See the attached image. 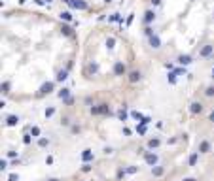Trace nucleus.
Segmentation results:
<instances>
[{"label": "nucleus", "instance_id": "1", "mask_svg": "<svg viewBox=\"0 0 214 181\" xmlns=\"http://www.w3.org/2000/svg\"><path fill=\"white\" fill-rule=\"evenodd\" d=\"M63 2L68 4V8H72V9H87L85 0H63Z\"/></svg>", "mask_w": 214, "mask_h": 181}, {"label": "nucleus", "instance_id": "2", "mask_svg": "<svg viewBox=\"0 0 214 181\" xmlns=\"http://www.w3.org/2000/svg\"><path fill=\"white\" fill-rule=\"evenodd\" d=\"M53 89H55V83H53V81H46V83H44V85L40 87V91H38V96L49 94V92L53 91Z\"/></svg>", "mask_w": 214, "mask_h": 181}, {"label": "nucleus", "instance_id": "3", "mask_svg": "<svg viewBox=\"0 0 214 181\" xmlns=\"http://www.w3.org/2000/svg\"><path fill=\"white\" fill-rule=\"evenodd\" d=\"M127 77H129V81H131V83H137V81L142 79V72H140V70H131Z\"/></svg>", "mask_w": 214, "mask_h": 181}, {"label": "nucleus", "instance_id": "4", "mask_svg": "<svg viewBox=\"0 0 214 181\" xmlns=\"http://www.w3.org/2000/svg\"><path fill=\"white\" fill-rule=\"evenodd\" d=\"M148 44L152 45L154 49H159V47H161V40H159V36H155V34H154L152 38H148Z\"/></svg>", "mask_w": 214, "mask_h": 181}, {"label": "nucleus", "instance_id": "5", "mask_svg": "<svg viewBox=\"0 0 214 181\" xmlns=\"http://www.w3.org/2000/svg\"><path fill=\"white\" fill-rule=\"evenodd\" d=\"M114 74L116 76H123L125 74V64L123 63H116L114 64Z\"/></svg>", "mask_w": 214, "mask_h": 181}, {"label": "nucleus", "instance_id": "6", "mask_svg": "<svg viewBox=\"0 0 214 181\" xmlns=\"http://www.w3.org/2000/svg\"><path fill=\"white\" fill-rule=\"evenodd\" d=\"M190 111H191V113H193V115H199V113L203 111V106L199 104V102H193V104H191V106H190Z\"/></svg>", "mask_w": 214, "mask_h": 181}, {"label": "nucleus", "instance_id": "7", "mask_svg": "<svg viewBox=\"0 0 214 181\" xmlns=\"http://www.w3.org/2000/svg\"><path fill=\"white\" fill-rule=\"evenodd\" d=\"M154 19H155V13H154V12H150V9H148V12L144 13V25H146V27H148V25L152 23Z\"/></svg>", "mask_w": 214, "mask_h": 181}, {"label": "nucleus", "instance_id": "8", "mask_svg": "<svg viewBox=\"0 0 214 181\" xmlns=\"http://www.w3.org/2000/svg\"><path fill=\"white\" fill-rule=\"evenodd\" d=\"M176 60H178L180 64H184V66H186V64H190V63H191V60H193V59H191L190 55H180V57H178V59H176Z\"/></svg>", "mask_w": 214, "mask_h": 181}, {"label": "nucleus", "instance_id": "9", "mask_svg": "<svg viewBox=\"0 0 214 181\" xmlns=\"http://www.w3.org/2000/svg\"><path fill=\"white\" fill-rule=\"evenodd\" d=\"M59 17H61L65 23H72V13H70V12H61Z\"/></svg>", "mask_w": 214, "mask_h": 181}, {"label": "nucleus", "instance_id": "10", "mask_svg": "<svg viewBox=\"0 0 214 181\" xmlns=\"http://www.w3.org/2000/svg\"><path fill=\"white\" fill-rule=\"evenodd\" d=\"M61 32L65 34V36H72V28H70V25H61Z\"/></svg>", "mask_w": 214, "mask_h": 181}, {"label": "nucleus", "instance_id": "11", "mask_svg": "<svg viewBox=\"0 0 214 181\" xmlns=\"http://www.w3.org/2000/svg\"><path fill=\"white\" fill-rule=\"evenodd\" d=\"M212 53V45H205V47H201V57H208Z\"/></svg>", "mask_w": 214, "mask_h": 181}, {"label": "nucleus", "instance_id": "12", "mask_svg": "<svg viewBox=\"0 0 214 181\" xmlns=\"http://www.w3.org/2000/svg\"><path fill=\"white\" fill-rule=\"evenodd\" d=\"M66 77H68V70H61L59 74H57V81H65Z\"/></svg>", "mask_w": 214, "mask_h": 181}, {"label": "nucleus", "instance_id": "13", "mask_svg": "<svg viewBox=\"0 0 214 181\" xmlns=\"http://www.w3.org/2000/svg\"><path fill=\"white\" fill-rule=\"evenodd\" d=\"M146 162H148V164H155V162H157V157H155V155H152V153L146 155Z\"/></svg>", "mask_w": 214, "mask_h": 181}, {"label": "nucleus", "instance_id": "14", "mask_svg": "<svg viewBox=\"0 0 214 181\" xmlns=\"http://www.w3.org/2000/svg\"><path fill=\"white\" fill-rule=\"evenodd\" d=\"M144 34L148 36V38H152V36H154V28H152V27H146V28H144Z\"/></svg>", "mask_w": 214, "mask_h": 181}, {"label": "nucleus", "instance_id": "15", "mask_svg": "<svg viewBox=\"0 0 214 181\" xmlns=\"http://www.w3.org/2000/svg\"><path fill=\"white\" fill-rule=\"evenodd\" d=\"M208 147H210V145H208V142H203V143H201V149H199V151H201V153H207V151H208Z\"/></svg>", "mask_w": 214, "mask_h": 181}, {"label": "nucleus", "instance_id": "16", "mask_svg": "<svg viewBox=\"0 0 214 181\" xmlns=\"http://www.w3.org/2000/svg\"><path fill=\"white\" fill-rule=\"evenodd\" d=\"M108 21H110V23H114V21H119V13H112L110 17H108Z\"/></svg>", "mask_w": 214, "mask_h": 181}, {"label": "nucleus", "instance_id": "17", "mask_svg": "<svg viewBox=\"0 0 214 181\" xmlns=\"http://www.w3.org/2000/svg\"><path fill=\"white\" fill-rule=\"evenodd\" d=\"M6 121H8V125H15V123H17V117H15V115H12V117H8Z\"/></svg>", "mask_w": 214, "mask_h": 181}, {"label": "nucleus", "instance_id": "18", "mask_svg": "<svg viewBox=\"0 0 214 181\" xmlns=\"http://www.w3.org/2000/svg\"><path fill=\"white\" fill-rule=\"evenodd\" d=\"M163 174V168H159V166H154V175H161Z\"/></svg>", "mask_w": 214, "mask_h": 181}, {"label": "nucleus", "instance_id": "19", "mask_svg": "<svg viewBox=\"0 0 214 181\" xmlns=\"http://www.w3.org/2000/svg\"><path fill=\"white\" fill-rule=\"evenodd\" d=\"M205 94L207 96H214V87H208V89L205 91Z\"/></svg>", "mask_w": 214, "mask_h": 181}, {"label": "nucleus", "instance_id": "20", "mask_svg": "<svg viewBox=\"0 0 214 181\" xmlns=\"http://www.w3.org/2000/svg\"><path fill=\"white\" fill-rule=\"evenodd\" d=\"M114 44H116V42H114V38H108V42H106L108 49H112V47H114Z\"/></svg>", "mask_w": 214, "mask_h": 181}, {"label": "nucleus", "instance_id": "21", "mask_svg": "<svg viewBox=\"0 0 214 181\" xmlns=\"http://www.w3.org/2000/svg\"><path fill=\"white\" fill-rule=\"evenodd\" d=\"M68 89H61V92H59V96H68Z\"/></svg>", "mask_w": 214, "mask_h": 181}, {"label": "nucleus", "instance_id": "22", "mask_svg": "<svg viewBox=\"0 0 214 181\" xmlns=\"http://www.w3.org/2000/svg\"><path fill=\"white\" fill-rule=\"evenodd\" d=\"M159 145V140H152V142H150V147H157Z\"/></svg>", "mask_w": 214, "mask_h": 181}, {"label": "nucleus", "instance_id": "23", "mask_svg": "<svg viewBox=\"0 0 214 181\" xmlns=\"http://www.w3.org/2000/svg\"><path fill=\"white\" fill-rule=\"evenodd\" d=\"M93 157H91V153H83V160H91Z\"/></svg>", "mask_w": 214, "mask_h": 181}, {"label": "nucleus", "instance_id": "24", "mask_svg": "<svg viewBox=\"0 0 214 181\" xmlns=\"http://www.w3.org/2000/svg\"><path fill=\"white\" fill-rule=\"evenodd\" d=\"M133 19H135V15L131 13V15H129V17H127V25H131V23H133Z\"/></svg>", "mask_w": 214, "mask_h": 181}, {"label": "nucleus", "instance_id": "25", "mask_svg": "<svg viewBox=\"0 0 214 181\" xmlns=\"http://www.w3.org/2000/svg\"><path fill=\"white\" fill-rule=\"evenodd\" d=\"M53 111H55V110H53V108H48V111H46V115H48V117H49V115H51V113H53Z\"/></svg>", "mask_w": 214, "mask_h": 181}, {"label": "nucleus", "instance_id": "26", "mask_svg": "<svg viewBox=\"0 0 214 181\" xmlns=\"http://www.w3.org/2000/svg\"><path fill=\"white\" fill-rule=\"evenodd\" d=\"M195 160H197V157H195V155H191V158H190V164H195Z\"/></svg>", "mask_w": 214, "mask_h": 181}, {"label": "nucleus", "instance_id": "27", "mask_svg": "<svg viewBox=\"0 0 214 181\" xmlns=\"http://www.w3.org/2000/svg\"><path fill=\"white\" fill-rule=\"evenodd\" d=\"M34 2L38 4V6H44V2H46V0H34Z\"/></svg>", "mask_w": 214, "mask_h": 181}, {"label": "nucleus", "instance_id": "28", "mask_svg": "<svg viewBox=\"0 0 214 181\" xmlns=\"http://www.w3.org/2000/svg\"><path fill=\"white\" fill-rule=\"evenodd\" d=\"M208 121H210V123H214V111L210 113V115H208Z\"/></svg>", "mask_w": 214, "mask_h": 181}, {"label": "nucleus", "instance_id": "29", "mask_svg": "<svg viewBox=\"0 0 214 181\" xmlns=\"http://www.w3.org/2000/svg\"><path fill=\"white\" fill-rule=\"evenodd\" d=\"M152 4H154V6H159V4H161V0H152Z\"/></svg>", "mask_w": 214, "mask_h": 181}, {"label": "nucleus", "instance_id": "30", "mask_svg": "<svg viewBox=\"0 0 214 181\" xmlns=\"http://www.w3.org/2000/svg\"><path fill=\"white\" fill-rule=\"evenodd\" d=\"M104 2H106V4H110V2H112V0H104Z\"/></svg>", "mask_w": 214, "mask_h": 181}, {"label": "nucleus", "instance_id": "31", "mask_svg": "<svg viewBox=\"0 0 214 181\" xmlns=\"http://www.w3.org/2000/svg\"><path fill=\"white\" fill-rule=\"evenodd\" d=\"M46 2H51V0H46Z\"/></svg>", "mask_w": 214, "mask_h": 181}]
</instances>
